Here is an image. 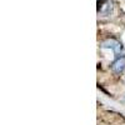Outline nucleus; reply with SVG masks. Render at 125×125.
<instances>
[{
  "label": "nucleus",
  "mask_w": 125,
  "mask_h": 125,
  "mask_svg": "<svg viewBox=\"0 0 125 125\" xmlns=\"http://www.w3.org/2000/svg\"><path fill=\"white\" fill-rule=\"evenodd\" d=\"M100 45H101V48L113 49L115 54H119L121 51V44L119 43L118 40H115V39H106V40H104Z\"/></svg>",
  "instance_id": "f257e3e1"
},
{
  "label": "nucleus",
  "mask_w": 125,
  "mask_h": 125,
  "mask_svg": "<svg viewBox=\"0 0 125 125\" xmlns=\"http://www.w3.org/2000/svg\"><path fill=\"white\" fill-rule=\"evenodd\" d=\"M125 70V56H119L115 59V61L111 64V71L115 74H121Z\"/></svg>",
  "instance_id": "f03ea898"
}]
</instances>
